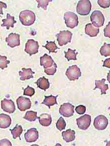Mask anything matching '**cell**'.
<instances>
[{
	"instance_id": "cell-18",
	"label": "cell",
	"mask_w": 110,
	"mask_h": 146,
	"mask_svg": "<svg viewBox=\"0 0 110 146\" xmlns=\"http://www.w3.org/2000/svg\"><path fill=\"white\" fill-rule=\"evenodd\" d=\"M85 33L91 37H94L97 36L99 33V29L89 23L86 25Z\"/></svg>"
},
{
	"instance_id": "cell-26",
	"label": "cell",
	"mask_w": 110,
	"mask_h": 146,
	"mask_svg": "<svg viewBox=\"0 0 110 146\" xmlns=\"http://www.w3.org/2000/svg\"><path fill=\"white\" fill-rule=\"evenodd\" d=\"M76 50H73L71 49H68L67 52H65V57L67 59L68 61L70 60H76V56L77 53H76Z\"/></svg>"
},
{
	"instance_id": "cell-33",
	"label": "cell",
	"mask_w": 110,
	"mask_h": 146,
	"mask_svg": "<svg viewBox=\"0 0 110 146\" xmlns=\"http://www.w3.org/2000/svg\"><path fill=\"white\" fill-rule=\"evenodd\" d=\"M37 2L38 3V8H42L46 10L47 9V7L48 5V3L50 2H52V0H45V1H42V0H37Z\"/></svg>"
},
{
	"instance_id": "cell-28",
	"label": "cell",
	"mask_w": 110,
	"mask_h": 146,
	"mask_svg": "<svg viewBox=\"0 0 110 146\" xmlns=\"http://www.w3.org/2000/svg\"><path fill=\"white\" fill-rule=\"evenodd\" d=\"M43 47H45L49 51V53H55V50L58 49L57 45L55 44V41L53 42H47V44L45 46H43Z\"/></svg>"
},
{
	"instance_id": "cell-14",
	"label": "cell",
	"mask_w": 110,
	"mask_h": 146,
	"mask_svg": "<svg viewBox=\"0 0 110 146\" xmlns=\"http://www.w3.org/2000/svg\"><path fill=\"white\" fill-rule=\"evenodd\" d=\"M39 137V132L35 128L29 129L25 134V140L28 143L35 142L38 139Z\"/></svg>"
},
{
	"instance_id": "cell-34",
	"label": "cell",
	"mask_w": 110,
	"mask_h": 146,
	"mask_svg": "<svg viewBox=\"0 0 110 146\" xmlns=\"http://www.w3.org/2000/svg\"><path fill=\"white\" fill-rule=\"evenodd\" d=\"M35 93V90L33 88L29 87L28 86L27 88H26L24 90V95L25 96H28L29 97H32Z\"/></svg>"
},
{
	"instance_id": "cell-36",
	"label": "cell",
	"mask_w": 110,
	"mask_h": 146,
	"mask_svg": "<svg viewBox=\"0 0 110 146\" xmlns=\"http://www.w3.org/2000/svg\"><path fill=\"white\" fill-rule=\"evenodd\" d=\"M86 107L83 105H79L76 108V112L79 115L84 114L86 112Z\"/></svg>"
},
{
	"instance_id": "cell-21",
	"label": "cell",
	"mask_w": 110,
	"mask_h": 146,
	"mask_svg": "<svg viewBox=\"0 0 110 146\" xmlns=\"http://www.w3.org/2000/svg\"><path fill=\"white\" fill-rule=\"evenodd\" d=\"M2 21L3 23L1 25V26L6 27L7 30H9L10 27L14 28V24L16 23V21L14 20V17L10 16L9 14H7V18L3 19Z\"/></svg>"
},
{
	"instance_id": "cell-30",
	"label": "cell",
	"mask_w": 110,
	"mask_h": 146,
	"mask_svg": "<svg viewBox=\"0 0 110 146\" xmlns=\"http://www.w3.org/2000/svg\"><path fill=\"white\" fill-rule=\"evenodd\" d=\"M10 63V61L7 60L6 56H2L0 55V69H4L8 67V65Z\"/></svg>"
},
{
	"instance_id": "cell-15",
	"label": "cell",
	"mask_w": 110,
	"mask_h": 146,
	"mask_svg": "<svg viewBox=\"0 0 110 146\" xmlns=\"http://www.w3.org/2000/svg\"><path fill=\"white\" fill-rule=\"evenodd\" d=\"M54 62L50 56L45 54L40 58V65L45 69L49 68L53 66Z\"/></svg>"
},
{
	"instance_id": "cell-31",
	"label": "cell",
	"mask_w": 110,
	"mask_h": 146,
	"mask_svg": "<svg viewBox=\"0 0 110 146\" xmlns=\"http://www.w3.org/2000/svg\"><path fill=\"white\" fill-rule=\"evenodd\" d=\"M66 125V122L62 117H60L59 118L56 124V128L60 131H61L64 129H65Z\"/></svg>"
},
{
	"instance_id": "cell-1",
	"label": "cell",
	"mask_w": 110,
	"mask_h": 146,
	"mask_svg": "<svg viewBox=\"0 0 110 146\" xmlns=\"http://www.w3.org/2000/svg\"><path fill=\"white\" fill-rule=\"evenodd\" d=\"M19 19L22 24L26 26H29L34 24L36 17L35 13L32 11H23L19 15Z\"/></svg>"
},
{
	"instance_id": "cell-5",
	"label": "cell",
	"mask_w": 110,
	"mask_h": 146,
	"mask_svg": "<svg viewBox=\"0 0 110 146\" xmlns=\"http://www.w3.org/2000/svg\"><path fill=\"white\" fill-rule=\"evenodd\" d=\"M92 24L96 28L101 27L104 25L105 18L100 11H94L90 17Z\"/></svg>"
},
{
	"instance_id": "cell-4",
	"label": "cell",
	"mask_w": 110,
	"mask_h": 146,
	"mask_svg": "<svg viewBox=\"0 0 110 146\" xmlns=\"http://www.w3.org/2000/svg\"><path fill=\"white\" fill-rule=\"evenodd\" d=\"M56 36L58 44L62 47L71 42L72 33L69 31H63L57 34Z\"/></svg>"
},
{
	"instance_id": "cell-27",
	"label": "cell",
	"mask_w": 110,
	"mask_h": 146,
	"mask_svg": "<svg viewBox=\"0 0 110 146\" xmlns=\"http://www.w3.org/2000/svg\"><path fill=\"white\" fill-rule=\"evenodd\" d=\"M37 118L38 117L37 116V112L32 111H29L27 112L25 115V117H24V119L28 120L29 122L35 121Z\"/></svg>"
},
{
	"instance_id": "cell-10",
	"label": "cell",
	"mask_w": 110,
	"mask_h": 146,
	"mask_svg": "<svg viewBox=\"0 0 110 146\" xmlns=\"http://www.w3.org/2000/svg\"><path fill=\"white\" fill-rule=\"evenodd\" d=\"M39 45L38 42L34 40H29L26 44L25 51L30 56L38 53Z\"/></svg>"
},
{
	"instance_id": "cell-2",
	"label": "cell",
	"mask_w": 110,
	"mask_h": 146,
	"mask_svg": "<svg viewBox=\"0 0 110 146\" xmlns=\"http://www.w3.org/2000/svg\"><path fill=\"white\" fill-rule=\"evenodd\" d=\"M92 9V4L89 0H81L78 3L77 12L81 16H87L89 14Z\"/></svg>"
},
{
	"instance_id": "cell-37",
	"label": "cell",
	"mask_w": 110,
	"mask_h": 146,
	"mask_svg": "<svg viewBox=\"0 0 110 146\" xmlns=\"http://www.w3.org/2000/svg\"><path fill=\"white\" fill-rule=\"evenodd\" d=\"M12 146V144L9 140L7 139H4L0 141V146Z\"/></svg>"
},
{
	"instance_id": "cell-20",
	"label": "cell",
	"mask_w": 110,
	"mask_h": 146,
	"mask_svg": "<svg viewBox=\"0 0 110 146\" xmlns=\"http://www.w3.org/2000/svg\"><path fill=\"white\" fill-rule=\"evenodd\" d=\"M37 119H39V122L41 125L44 127H48L52 123V118L49 114H41Z\"/></svg>"
},
{
	"instance_id": "cell-40",
	"label": "cell",
	"mask_w": 110,
	"mask_h": 146,
	"mask_svg": "<svg viewBox=\"0 0 110 146\" xmlns=\"http://www.w3.org/2000/svg\"><path fill=\"white\" fill-rule=\"evenodd\" d=\"M103 67H107L108 68H110V58L106 59L105 61H104Z\"/></svg>"
},
{
	"instance_id": "cell-38",
	"label": "cell",
	"mask_w": 110,
	"mask_h": 146,
	"mask_svg": "<svg viewBox=\"0 0 110 146\" xmlns=\"http://www.w3.org/2000/svg\"><path fill=\"white\" fill-rule=\"evenodd\" d=\"M104 36L106 37L110 38V23H109L108 25L104 29Z\"/></svg>"
},
{
	"instance_id": "cell-6",
	"label": "cell",
	"mask_w": 110,
	"mask_h": 146,
	"mask_svg": "<svg viewBox=\"0 0 110 146\" xmlns=\"http://www.w3.org/2000/svg\"><path fill=\"white\" fill-rule=\"evenodd\" d=\"M65 74L70 81H73L81 77V72L77 65H73L68 68Z\"/></svg>"
},
{
	"instance_id": "cell-17",
	"label": "cell",
	"mask_w": 110,
	"mask_h": 146,
	"mask_svg": "<svg viewBox=\"0 0 110 146\" xmlns=\"http://www.w3.org/2000/svg\"><path fill=\"white\" fill-rule=\"evenodd\" d=\"M35 72L32 71L31 68L25 69L23 68L22 71L19 72V75L20 76V80L22 81H25L26 80H29L33 77V74Z\"/></svg>"
},
{
	"instance_id": "cell-13",
	"label": "cell",
	"mask_w": 110,
	"mask_h": 146,
	"mask_svg": "<svg viewBox=\"0 0 110 146\" xmlns=\"http://www.w3.org/2000/svg\"><path fill=\"white\" fill-rule=\"evenodd\" d=\"M20 35L15 33H10L8 37L6 38V41L7 44L10 48H14L20 45Z\"/></svg>"
},
{
	"instance_id": "cell-35",
	"label": "cell",
	"mask_w": 110,
	"mask_h": 146,
	"mask_svg": "<svg viewBox=\"0 0 110 146\" xmlns=\"http://www.w3.org/2000/svg\"><path fill=\"white\" fill-rule=\"evenodd\" d=\"M98 4L103 8H107L110 7V0H98Z\"/></svg>"
},
{
	"instance_id": "cell-3",
	"label": "cell",
	"mask_w": 110,
	"mask_h": 146,
	"mask_svg": "<svg viewBox=\"0 0 110 146\" xmlns=\"http://www.w3.org/2000/svg\"><path fill=\"white\" fill-rule=\"evenodd\" d=\"M65 24L68 28L73 29L78 25V17L74 13L68 12L65 13L64 16Z\"/></svg>"
},
{
	"instance_id": "cell-22",
	"label": "cell",
	"mask_w": 110,
	"mask_h": 146,
	"mask_svg": "<svg viewBox=\"0 0 110 146\" xmlns=\"http://www.w3.org/2000/svg\"><path fill=\"white\" fill-rule=\"evenodd\" d=\"M106 81V80L103 79L101 81L95 80V88H94V90L97 89H99L101 91V95L106 94V91L108 90L109 89L108 85L107 84H105V82Z\"/></svg>"
},
{
	"instance_id": "cell-7",
	"label": "cell",
	"mask_w": 110,
	"mask_h": 146,
	"mask_svg": "<svg viewBox=\"0 0 110 146\" xmlns=\"http://www.w3.org/2000/svg\"><path fill=\"white\" fill-rule=\"evenodd\" d=\"M78 127L82 130H87L91 123V117L89 115H84L76 120Z\"/></svg>"
},
{
	"instance_id": "cell-16",
	"label": "cell",
	"mask_w": 110,
	"mask_h": 146,
	"mask_svg": "<svg viewBox=\"0 0 110 146\" xmlns=\"http://www.w3.org/2000/svg\"><path fill=\"white\" fill-rule=\"evenodd\" d=\"M12 123V119L10 116L5 114H0V128L7 129Z\"/></svg>"
},
{
	"instance_id": "cell-39",
	"label": "cell",
	"mask_w": 110,
	"mask_h": 146,
	"mask_svg": "<svg viewBox=\"0 0 110 146\" xmlns=\"http://www.w3.org/2000/svg\"><path fill=\"white\" fill-rule=\"evenodd\" d=\"M7 8V6L6 3L0 2V15H3V8L6 9Z\"/></svg>"
},
{
	"instance_id": "cell-24",
	"label": "cell",
	"mask_w": 110,
	"mask_h": 146,
	"mask_svg": "<svg viewBox=\"0 0 110 146\" xmlns=\"http://www.w3.org/2000/svg\"><path fill=\"white\" fill-rule=\"evenodd\" d=\"M57 97V96L55 97L52 95L50 96H45V99L41 104L47 106L49 108H50L51 106L54 105L55 104H57V102H56Z\"/></svg>"
},
{
	"instance_id": "cell-12",
	"label": "cell",
	"mask_w": 110,
	"mask_h": 146,
	"mask_svg": "<svg viewBox=\"0 0 110 146\" xmlns=\"http://www.w3.org/2000/svg\"><path fill=\"white\" fill-rule=\"evenodd\" d=\"M1 108L4 112L12 114L14 113L16 107L14 102L11 100L4 99L1 101Z\"/></svg>"
},
{
	"instance_id": "cell-19",
	"label": "cell",
	"mask_w": 110,
	"mask_h": 146,
	"mask_svg": "<svg viewBox=\"0 0 110 146\" xmlns=\"http://www.w3.org/2000/svg\"><path fill=\"white\" fill-rule=\"evenodd\" d=\"M63 140L66 143L72 142L75 139V132L71 129H68L62 133Z\"/></svg>"
},
{
	"instance_id": "cell-23",
	"label": "cell",
	"mask_w": 110,
	"mask_h": 146,
	"mask_svg": "<svg viewBox=\"0 0 110 146\" xmlns=\"http://www.w3.org/2000/svg\"><path fill=\"white\" fill-rule=\"evenodd\" d=\"M36 84L38 88L45 91H46V90L48 89L50 86V84H49L48 80L44 77L40 78L39 79L37 80Z\"/></svg>"
},
{
	"instance_id": "cell-25",
	"label": "cell",
	"mask_w": 110,
	"mask_h": 146,
	"mask_svg": "<svg viewBox=\"0 0 110 146\" xmlns=\"http://www.w3.org/2000/svg\"><path fill=\"white\" fill-rule=\"evenodd\" d=\"M10 131L12 134L13 138L15 139L18 137H20L21 134H22V133H23V129L22 126L18 125H16L13 129L12 130L10 129Z\"/></svg>"
},
{
	"instance_id": "cell-32",
	"label": "cell",
	"mask_w": 110,
	"mask_h": 146,
	"mask_svg": "<svg viewBox=\"0 0 110 146\" xmlns=\"http://www.w3.org/2000/svg\"><path fill=\"white\" fill-rule=\"evenodd\" d=\"M56 69H57V65L54 62L52 67L45 69V72L47 74V75H54L56 72Z\"/></svg>"
},
{
	"instance_id": "cell-11",
	"label": "cell",
	"mask_w": 110,
	"mask_h": 146,
	"mask_svg": "<svg viewBox=\"0 0 110 146\" xmlns=\"http://www.w3.org/2000/svg\"><path fill=\"white\" fill-rule=\"evenodd\" d=\"M16 104L18 109L22 112L30 109L31 106V102L30 99L28 98L24 97L23 96H20L17 99Z\"/></svg>"
},
{
	"instance_id": "cell-29",
	"label": "cell",
	"mask_w": 110,
	"mask_h": 146,
	"mask_svg": "<svg viewBox=\"0 0 110 146\" xmlns=\"http://www.w3.org/2000/svg\"><path fill=\"white\" fill-rule=\"evenodd\" d=\"M101 55L105 57H108L110 55V44L105 43L100 49Z\"/></svg>"
},
{
	"instance_id": "cell-9",
	"label": "cell",
	"mask_w": 110,
	"mask_h": 146,
	"mask_svg": "<svg viewBox=\"0 0 110 146\" xmlns=\"http://www.w3.org/2000/svg\"><path fill=\"white\" fill-rule=\"evenodd\" d=\"M108 125V120L104 115H99L94 119V126L96 129L100 131L106 129Z\"/></svg>"
},
{
	"instance_id": "cell-8",
	"label": "cell",
	"mask_w": 110,
	"mask_h": 146,
	"mask_svg": "<svg viewBox=\"0 0 110 146\" xmlns=\"http://www.w3.org/2000/svg\"><path fill=\"white\" fill-rule=\"evenodd\" d=\"M74 106L70 103H64L59 109V113L64 117L69 118L73 115Z\"/></svg>"
}]
</instances>
